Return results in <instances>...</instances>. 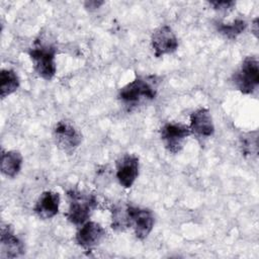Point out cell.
<instances>
[{"label":"cell","instance_id":"cell-1","mask_svg":"<svg viewBox=\"0 0 259 259\" xmlns=\"http://www.w3.org/2000/svg\"><path fill=\"white\" fill-rule=\"evenodd\" d=\"M56 52L55 46L41 39L35 40L28 51L35 72L45 80H51L56 74Z\"/></svg>","mask_w":259,"mask_h":259},{"label":"cell","instance_id":"cell-2","mask_svg":"<svg viewBox=\"0 0 259 259\" xmlns=\"http://www.w3.org/2000/svg\"><path fill=\"white\" fill-rule=\"evenodd\" d=\"M157 94V82L153 77H138L120 88L118 98L126 105L152 100Z\"/></svg>","mask_w":259,"mask_h":259},{"label":"cell","instance_id":"cell-3","mask_svg":"<svg viewBox=\"0 0 259 259\" xmlns=\"http://www.w3.org/2000/svg\"><path fill=\"white\" fill-rule=\"evenodd\" d=\"M68 201L69 207L66 217L74 225L86 223L97 206V200L93 194L80 190L68 191Z\"/></svg>","mask_w":259,"mask_h":259},{"label":"cell","instance_id":"cell-4","mask_svg":"<svg viewBox=\"0 0 259 259\" xmlns=\"http://www.w3.org/2000/svg\"><path fill=\"white\" fill-rule=\"evenodd\" d=\"M235 86L244 94H253L259 86V63L256 57L244 59L239 70L233 76Z\"/></svg>","mask_w":259,"mask_h":259},{"label":"cell","instance_id":"cell-5","mask_svg":"<svg viewBox=\"0 0 259 259\" xmlns=\"http://www.w3.org/2000/svg\"><path fill=\"white\" fill-rule=\"evenodd\" d=\"M54 140L57 147L67 154H73L82 142L79 130L68 120L59 121L54 127Z\"/></svg>","mask_w":259,"mask_h":259},{"label":"cell","instance_id":"cell-6","mask_svg":"<svg viewBox=\"0 0 259 259\" xmlns=\"http://www.w3.org/2000/svg\"><path fill=\"white\" fill-rule=\"evenodd\" d=\"M191 135L189 126L178 122H166L160 130L161 140L168 152L179 153Z\"/></svg>","mask_w":259,"mask_h":259},{"label":"cell","instance_id":"cell-7","mask_svg":"<svg viewBox=\"0 0 259 259\" xmlns=\"http://www.w3.org/2000/svg\"><path fill=\"white\" fill-rule=\"evenodd\" d=\"M130 227L133 228L138 239H146L153 230L154 215L151 210L133 205H127Z\"/></svg>","mask_w":259,"mask_h":259},{"label":"cell","instance_id":"cell-8","mask_svg":"<svg viewBox=\"0 0 259 259\" xmlns=\"http://www.w3.org/2000/svg\"><path fill=\"white\" fill-rule=\"evenodd\" d=\"M151 42L156 57L172 54L178 48V39L172 28L168 25L157 28L152 34Z\"/></svg>","mask_w":259,"mask_h":259},{"label":"cell","instance_id":"cell-9","mask_svg":"<svg viewBox=\"0 0 259 259\" xmlns=\"http://www.w3.org/2000/svg\"><path fill=\"white\" fill-rule=\"evenodd\" d=\"M139 158L134 154L123 155L116 164V178L121 186L130 188L139 175Z\"/></svg>","mask_w":259,"mask_h":259},{"label":"cell","instance_id":"cell-10","mask_svg":"<svg viewBox=\"0 0 259 259\" xmlns=\"http://www.w3.org/2000/svg\"><path fill=\"white\" fill-rule=\"evenodd\" d=\"M189 128L199 139H206L213 135L214 125L207 108H198L190 114Z\"/></svg>","mask_w":259,"mask_h":259},{"label":"cell","instance_id":"cell-11","mask_svg":"<svg viewBox=\"0 0 259 259\" xmlns=\"http://www.w3.org/2000/svg\"><path fill=\"white\" fill-rule=\"evenodd\" d=\"M105 236L102 226L96 222H86L76 234V242L84 249H91L97 246Z\"/></svg>","mask_w":259,"mask_h":259},{"label":"cell","instance_id":"cell-12","mask_svg":"<svg viewBox=\"0 0 259 259\" xmlns=\"http://www.w3.org/2000/svg\"><path fill=\"white\" fill-rule=\"evenodd\" d=\"M1 257L15 258L23 254L24 245L9 225L1 227Z\"/></svg>","mask_w":259,"mask_h":259},{"label":"cell","instance_id":"cell-13","mask_svg":"<svg viewBox=\"0 0 259 259\" xmlns=\"http://www.w3.org/2000/svg\"><path fill=\"white\" fill-rule=\"evenodd\" d=\"M60 195L54 191L42 192L34 205V212L44 220L55 217L59 211Z\"/></svg>","mask_w":259,"mask_h":259},{"label":"cell","instance_id":"cell-14","mask_svg":"<svg viewBox=\"0 0 259 259\" xmlns=\"http://www.w3.org/2000/svg\"><path fill=\"white\" fill-rule=\"evenodd\" d=\"M22 166V156L18 151H6L1 155V171L7 177L16 176Z\"/></svg>","mask_w":259,"mask_h":259},{"label":"cell","instance_id":"cell-15","mask_svg":"<svg viewBox=\"0 0 259 259\" xmlns=\"http://www.w3.org/2000/svg\"><path fill=\"white\" fill-rule=\"evenodd\" d=\"M19 87V79L13 70L3 69L0 73V96L5 98Z\"/></svg>","mask_w":259,"mask_h":259},{"label":"cell","instance_id":"cell-16","mask_svg":"<svg viewBox=\"0 0 259 259\" xmlns=\"http://www.w3.org/2000/svg\"><path fill=\"white\" fill-rule=\"evenodd\" d=\"M247 27V23L243 19H236L231 23H218L217 28L221 34L226 36L227 38H236L239 34H241L245 28Z\"/></svg>","mask_w":259,"mask_h":259},{"label":"cell","instance_id":"cell-17","mask_svg":"<svg viewBox=\"0 0 259 259\" xmlns=\"http://www.w3.org/2000/svg\"><path fill=\"white\" fill-rule=\"evenodd\" d=\"M112 229L117 231H123L130 227L127 205L118 206L112 210Z\"/></svg>","mask_w":259,"mask_h":259},{"label":"cell","instance_id":"cell-18","mask_svg":"<svg viewBox=\"0 0 259 259\" xmlns=\"http://www.w3.org/2000/svg\"><path fill=\"white\" fill-rule=\"evenodd\" d=\"M209 4L213 6L214 9L227 10V9H231L235 5V2L234 1H211L209 2Z\"/></svg>","mask_w":259,"mask_h":259},{"label":"cell","instance_id":"cell-19","mask_svg":"<svg viewBox=\"0 0 259 259\" xmlns=\"http://www.w3.org/2000/svg\"><path fill=\"white\" fill-rule=\"evenodd\" d=\"M101 4H103L102 1H87L85 2V7L88 9H96L98 8Z\"/></svg>","mask_w":259,"mask_h":259},{"label":"cell","instance_id":"cell-20","mask_svg":"<svg viewBox=\"0 0 259 259\" xmlns=\"http://www.w3.org/2000/svg\"><path fill=\"white\" fill-rule=\"evenodd\" d=\"M257 22H258V18H255L254 22H253V26H254V33H255L256 36H257V33H258V28H257L258 24H257Z\"/></svg>","mask_w":259,"mask_h":259}]
</instances>
